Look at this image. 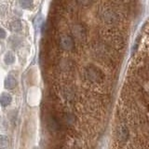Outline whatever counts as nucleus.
Segmentation results:
<instances>
[{"label":"nucleus","mask_w":149,"mask_h":149,"mask_svg":"<svg viewBox=\"0 0 149 149\" xmlns=\"http://www.w3.org/2000/svg\"><path fill=\"white\" fill-rule=\"evenodd\" d=\"M9 144V139L4 135H0V148H5Z\"/></svg>","instance_id":"obj_5"},{"label":"nucleus","mask_w":149,"mask_h":149,"mask_svg":"<svg viewBox=\"0 0 149 149\" xmlns=\"http://www.w3.org/2000/svg\"><path fill=\"white\" fill-rule=\"evenodd\" d=\"M9 28L12 30V31H20L22 29V24L19 21H14L9 24Z\"/></svg>","instance_id":"obj_4"},{"label":"nucleus","mask_w":149,"mask_h":149,"mask_svg":"<svg viewBox=\"0 0 149 149\" xmlns=\"http://www.w3.org/2000/svg\"><path fill=\"white\" fill-rule=\"evenodd\" d=\"M17 85V82H16V79H15L12 76H9V78L6 79L5 81V87L7 89H9V90H12L14 89L15 87Z\"/></svg>","instance_id":"obj_3"},{"label":"nucleus","mask_w":149,"mask_h":149,"mask_svg":"<svg viewBox=\"0 0 149 149\" xmlns=\"http://www.w3.org/2000/svg\"><path fill=\"white\" fill-rule=\"evenodd\" d=\"M21 5L24 6V7H29L32 6L31 1H21Z\"/></svg>","instance_id":"obj_7"},{"label":"nucleus","mask_w":149,"mask_h":149,"mask_svg":"<svg viewBox=\"0 0 149 149\" xmlns=\"http://www.w3.org/2000/svg\"><path fill=\"white\" fill-rule=\"evenodd\" d=\"M58 46L64 51H71L76 49V39L73 36L63 34L58 37Z\"/></svg>","instance_id":"obj_1"},{"label":"nucleus","mask_w":149,"mask_h":149,"mask_svg":"<svg viewBox=\"0 0 149 149\" xmlns=\"http://www.w3.org/2000/svg\"><path fill=\"white\" fill-rule=\"evenodd\" d=\"M7 36V33L4 29L0 27V38H5Z\"/></svg>","instance_id":"obj_8"},{"label":"nucleus","mask_w":149,"mask_h":149,"mask_svg":"<svg viewBox=\"0 0 149 149\" xmlns=\"http://www.w3.org/2000/svg\"><path fill=\"white\" fill-rule=\"evenodd\" d=\"M10 102H11V96L9 93L4 92L1 94V96H0V104H1L2 106L9 105L10 104Z\"/></svg>","instance_id":"obj_2"},{"label":"nucleus","mask_w":149,"mask_h":149,"mask_svg":"<svg viewBox=\"0 0 149 149\" xmlns=\"http://www.w3.org/2000/svg\"><path fill=\"white\" fill-rule=\"evenodd\" d=\"M14 60H15V57H14V55L12 54V53H11V52L7 53V55L5 56V63L7 64L12 63L14 62Z\"/></svg>","instance_id":"obj_6"}]
</instances>
